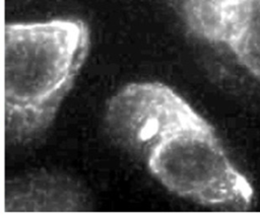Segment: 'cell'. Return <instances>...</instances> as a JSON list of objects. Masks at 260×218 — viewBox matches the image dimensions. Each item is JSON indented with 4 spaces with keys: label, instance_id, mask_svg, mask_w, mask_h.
Masks as SVG:
<instances>
[{
    "label": "cell",
    "instance_id": "obj_3",
    "mask_svg": "<svg viewBox=\"0 0 260 218\" xmlns=\"http://www.w3.org/2000/svg\"><path fill=\"white\" fill-rule=\"evenodd\" d=\"M186 30L260 82V0H174Z\"/></svg>",
    "mask_w": 260,
    "mask_h": 218
},
{
    "label": "cell",
    "instance_id": "obj_1",
    "mask_svg": "<svg viewBox=\"0 0 260 218\" xmlns=\"http://www.w3.org/2000/svg\"><path fill=\"white\" fill-rule=\"evenodd\" d=\"M110 137L167 191L206 208L247 211L255 191L212 124L175 88L134 81L108 100Z\"/></svg>",
    "mask_w": 260,
    "mask_h": 218
},
{
    "label": "cell",
    "instance_id": "obj_2",
    "mask_svg": "<svg viewBox=\"0 0 260 218\" xmlns=\"http://www.w3.org/2000/svg\"><path fill=\"white\" fill-rule=\"evenodd\" d=\"M4 130L24 144L44 134L73 86L89 51V30L79 19L5 26Z\"/></svg>",
    "mask_w": 260,
    "mask_h": 218
}]
</instances>
